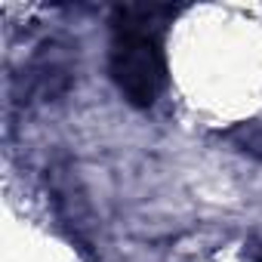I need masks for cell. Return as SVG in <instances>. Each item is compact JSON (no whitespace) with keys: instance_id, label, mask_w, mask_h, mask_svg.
<instances>
[{"instance_id":"obj_1","label":"cell","mask_w":262,"mask_h":262,"mask_svg":"<svg viewBox=\"0 0 262 262\" xmlns=\"http://www.w3.org/2000/svg\"><path fill=\"white\" fill-rule=\"evenodd\" d=\"M167 13V7H117L111 19L108 71L123 99L136 108H151L167 80L158 22Z\"/></svg>"}]
</instances>
